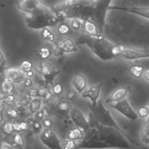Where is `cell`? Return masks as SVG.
Returning a JSON list of instances; mask_svg holds the SVG:
<instances>
[{
  "label": "cell",
  "instance_id": "obj_22",
  "mask_svg": "<svg viewBox=\"0 0 149 149\" xmlns=\"http://www.w3.org/2000/svg\"><path fill=\"white\" fill-rule=\"evenodd\" d=\"M84 136L83 132L79 128L76 127L75 129L70 130L69 134V139L75 140H80L83 138Z\"/></svg>",
  "mask_w": 149,
  "mask_h": 149
},
{
  "label": "cell",
  "instance_id": "obj_13",
  "mask_svg": "<svg viewBox=\"0 0 149 149\" xmlns=\"http://www.w3.org/2000/svg\"><path fill=\"white\" fill-rule=\"evenodd\" d=\"M120 10L122 12H126L135 14L149 19V8L136 7V6L123 7V6H109L108 8V10Z\"/></svg>",
  "mask_w": 149,
  "mask_h": 149
},
{
  "label": "cell",
  "instance_id": "obj_52",
  "mask_svg": "<svg viewBox=\"0 0 149 149\" xmlns=\"http://www.w3.org/2000/svg\"><path fill=\"white\" fill-rule=\"evenodd\" d=\"M2 114L0 113V122L2 121Z\"/></svg>",
  "mask_w": 149,
  "mask_h": 149
},
{
  "label": "cell",
  "instance_id": "obj_10",
  "mask_svg": "<svg viewBox=\"0 0 149 149\" xmlns=\"http://www.w3.org/2000/svg\"><path fill=\"white\" fill-rule=\"evenodd\" d=\"M108 105L132 121H134L137 118V114L132 108L126 98L119 101L109 103Z\"/></svg>",
  "mask_w": 149,
  "mask_h": 149
},
{
  "label": "cell",
  "instance_id": "obj_15",
  "mask_svg": "<svg viewBox=\"0 0 149 149\" xmlns=\"http://www.w3.org/2000/svg\"><path fill=\"white\" fill-rule=\"evenodd\" d=\"M77 48L76 47L73 41L69 38L66 39L64 41L58 44L54 49V53L55 55L58 56L63 53H69L76 52Z\"/></svg>",
  "mask_w": 149,
  "mask_h": 149
},
{
  "label": "cell",
  "instance_id": "obj_40",
  "mask_svg": "<svg viewBox=\"0 0 149 149\" xmlns=\"http://www.w3.org/2000/svg\"><path fill=\"white\" fill-rule=\"evenodd\" d=\"M51 98V93L49 91H48V92L47 93V94H46V95L44 96V102L48 101V100H50Z\"/></svg>",
  "mask_w": 149,
  "mask_h": 149
},
{
  "label": "cell",
  "instance_id": "obj_46",
  "mask_svg": "<svg viewBox=\"0 0 149 149\" xmlns=\"http://www.w3.org/2000/svg\"><path fill=\"white\" fill-rule=\"evenodd\" d=\"M44 125H45V126L49 127H50V126H51L52 123H51V121L50 120H49V119H45V120H44Z\"/></svg>",
  "mask_w": 149,
  "mask_h": 149
},
{
  "label": "cell",
  "instance_id": "obj_39",
  "mask_svg": "<svg viewBox=\"0 0 149 149\" xmlns=\"http://www.w3.org/2000/svg\"><path fill=\"white\" fill-rule=\"evenodd\" d=\"M6 95L5 93H0V102L4 103L6 102Z\"/></svg>",
  "mask_w": 149,
  "mask_h": 149
},
{
  "label": "cell",
  "instance_id": "obj_18",
  "mask_svg": "<svg viewBox=\"0 0 149 149\" xmlns=\"http://www.w3.org/2000/svg\"><path fill=\"white\" fill-rule=\"evenodd\" d=\"M83 31L86 35L92 37H101L104 36L100 33L97 26L91 20H86L83 21Z\"/></svg>",
  "mask_w": 149,
  "mask_h": 149
},
{
  "label": "cell",
  "instance_id": "obj_12",
  "mask_svg": "<svg viewBox=\"0 0 149 149\" xmlns=\"http://www.w3.org/2000/svg\"><path fill=\"white\" fill-rule=\"evenodd\" d=\"M5 79L9 80L13 83H20L25 77L24 72L19 68L10 67L6 68L3 73Z\"/></svg>",
  "mask_w": 149,
  "mask_h": 149
},
{
  "label": "cell",
  "instance_id": "obj_5",
  "mask_svg": "<svg viewBox=\"0 0 149 149\" xmlns=\"http://www.w3.org/2000/svg\"><path fill=\"white\" fill-rule=\"evenodd\" d=\"M81 42L86 44L95 55L102 61H107L117 58L113 53L115 44L105 39L104 36L96 37L86 35L81 38Z\"/></svg>",
  "mask_w": 149,
  "mask_h": 149
},
{
  "label": "cell",
  "instance_id": "obj_37",
  "mask_svg": "<svg viewBox=\"0 0 149 149\" xmlns=\"http://www.w3.org/2000/svg\"><path fill=\"white\" fill-rule=\"evenodd\" d=\"M76 95V93L75 92L74 90L70 89V90H69V91L67 93V97L69 99H73L74 98Z\"/></svg>",
  "mask_w": 149,
  "mask_h": 149
},
{
  "label": "cell",
  "instance_id": "obj_7",
  "mask_svg": "<svg viewBox=\"0 0 149 149\" xmlns=\"http://www.w3.org/2000/svg\"><path fill=\"white\" fill-rule=\"evenodd\" d=\"M113 54L128 60L149 58V49H139L122 45H115L113 49Z\"/></svg>",
  "mask_w": 149,
  "mask_h": 149
},
{
  "label": "cell",
  "instance_id": "obj_53",
  "mask_svg": "<svg viewBox=\"0 0 149 149\" xmlns=\"http://www.w3.org/2000/svg\"><path fill=\"white\" fill-rule=\"evenodd\" d=\"M63 149H72V148H70V147H68V146H65V147H64V148H63Z\"/></svg>",
  "mask_w": 149,
  "mask_h": 149
},
{
  "label": "cell",
  "instance_id": "obj_23",
  "mask_svg": "<svg viewBox=\"0 0 149 149\" xmlns=\"http://www.w3.org/2000/svg\"><path fill=\"white\" fill-rule=\"evenodd\" d=\"M1 88L5 93H10L14 89L13 83L9 80L5 79L2 82Z\"/></svg>",
  "mask_w": 149,
  "mask_h": 149
},
{
  "label": "cell",
  "instance_id": "obj_31",
  "mask_svg": "<svg viewBox=\"0 0 149 149\" xmlns=\"http://www.w3.org/2000/svg\"><path fill=\"white\" fill-rule=\"evenodd\" d=\"M5 69V59L2 52L0 50V73L3 74Z\"/></svg>",
  "mask_w": 149,
  "mask_h": 149
},
{
  "label": "cell",
  "instance_id": "obj_41",
  "mask_svg": "<svg viewBox=\"0 0 149 149\" xmlns=\"http://www.w3.org/2000/svg\"><path fill=\"white\" fill-rule=\"evenodd\" d=\"M12 125H13V129L15 130H18V131L21 130L20 126V123H12Z\"/></svg>",
  "mask_w": 149,
  "mask_h": 149
},
{
  "label": "cell",
  "instance_id": "obj_47",
  "mask_svg": "<svg viewBox=\"0 0 149 149\" xmlns=\"http://www.w3.org/2000/svg\"><path fill=\"white\" fill-rule=\"evenodd\" d=\"M20 126L21 130H25L27 127V125L25 122H21L20 123Z\"/></svg>",
  "mask_w": 149,
  "mask_h": 149
},
{
  "label": "cell",
  "instance_id": "obj_50",
  "mask_svg": "<svg viewBox=\"0 0 149 149\" xmlns=\"http://www.w3.org/2000/svg\"><path fill=\"white\" fill-rule=\"evenodd\" d=\"M15 105L17 107H20L22 104V102L20 101H17L16 102H15Z\"/></svg>",
  "mask_w": 149,
  "mask_h": 149
},
{
  "label": "cell",
  "instance_id": "obj_1",
  "mask_svg": "<svg viewBox=\"0 0 149 149\" xmlns=\"http://www.w3.org/2000/svg\"><path fill=\"white\" fill-rule=\"evenodd\" d=\"M90 129L76 142V149H129L127 138L118 130L88 121Z\"/></svg>",
  "mask_w": 149,
  "mask_h": 149
},
{
  "label": "cell",
  "instance_id": "obj_26",
  "mask_svg": "<svg viewBox=\"0 0 149 149\" xmlns=\"http://www.w3.org/2000/svg\"><path fill=\"white\" fill-rule=\"evenodd\" d=\"M41 38L43 40H45L47 38H48L49 41H54V34L47 28H44L42 30L41 33Z\"/></svg>",
  "mask_w": 149,
  "mask_h": 149
},
{
  "label": "cell",
  "instance_id": "obj_54",
  "mask_svg": "<svg viewBox=\"0 0 149 149\" xmlns=\"http://www.w3.org/2000/svg\"><path fill=\"white\" fill-rule=\"evenodd\" d=\"M147 110H148V115H149V104H148V105H147Z\"/></svg>",
  "mask_w": 149,
  "mask_h": 149
},
{
  "label": "cell",
  "instance_id": "obj_32",
  "mask_svg": "<svg viewBox=\"0 0 149 149\" xmlns=\"http://www.w3.org/2000/svg\"><path fill=\"white\" fill-rule=\"evenodd\" d=\"M14 141L15 143L20 146H24V141H23V139L22 138V136H21L20 134H16L15 137H14Z\"/></svg>",
  "mask_w": 149,
  "mask_h": 149
},
{
  "label": "cell",
  "instance_id": "obj_6",
  "mask_svg": "<svg viewBox=\"0 0 149 149\" xmlns=\"http://www.w3.org/2000/svg\"><path fill=\"white\" fill-rule=\"evenodd\" d=\"M111 0H94L92 6L90 20L94 22L98 31L102 34L105 17Z\"/></svg>",
  "mask_w": 149,
  "mask_h": 149
},
{
  "label": "cell",
  "instance_id": "obj_24",
  "mask_svg": "<svg viewBox=\"0 0 149 149\" xmlns=\"http://www.w3.org/2000/svg\"><path fill=\"white\" fill-rule=\"evenodd\" d=\"M41 105V101L38 98H35L30 103V110L32 113H35L39 111Z\"/></svg>",
  "mask_w": 149,
  "mask_h": 149
},
{
  "label": "cell",
  "instance_id": "obj_38",
  "mask_svg": "<svg viewBox=\"0 0 149 149\" xmlns=\"http://www.w3.org/2000/svg\"><path fill=\"white\" fill-rule=\"evenodd\" d=\"M15 100V97L12 94H9L6 96V102H12Z\"/></svg>",
  "mask_w": 149,
  "mask_h": 149
},
{
  "label": "cell",
  "instance_id": "obj_35",
  "mask_svg": "<svg viewBox=\"0 0 149 149\" xmlns=\"http://www.w3.org/2000/svg\"><path fill=\"white\" fill-rule=\"evenodd\" d=\"M138 114L141 117H147L148 115V112L146 107H141L138 111Z\"/></svg>",
  "mask_w": 149,
  "mask_h": 149
},
{
  "label": "cell",
  "instance_id": "obj_11",
  "mask_svg": "<svg viewBox=\"0 0 149 149\" xmlns=\"http://www.w3.org/2000/svg\"><path fill=\"white\" fill-rule=\"evenodd\" d=\"M70 116L76 127L82 130L84 133L89 130L90 126L88 122L79 109L77 108H71Z\"/></svg>",
  "mask_w": 149,
  "mask_h": 149
},
{
  "label": "cell",
  "instance_id": "obj_43",
  "mask_svg": "<svg viewBox=\"0 0 149 149\" xmlns=\"http://www.w3.org/2000/svg\"><path fill=\"white\" fill-rule=\"evenodd\" d=\"M33 125L34 128L36 129H37V130H38V129H39L41 128V125H40V123L38 122H37V121L34 122L33 123Z\"/></svg>",
  "mask_w": 149,
  "mask_h": 149
},
{
  "label": "cell",
  "instance_id": "obj_51",
  "mask_svg": "<svg viewBox=\"0 0 149 149\" xmlns=\"http://www.w3.org/2000/svg\"><path fill=\"white\" fill-rule=\"evenodd\" d=\"M3 108H4V106H3V103H2V102H0V113L1 112H2L3 109Z\"/></svg>",
  "mask_w": 149,
  "mask_h": 149
},
{
  "label": "cell",
  "instance_id": "obj_30",
  "mask_svg": "<svg viewBox=\"0 0 149 149\" xmlns=\"http://www.w3.org/2000/svg\"><path fill=\"white\" fill-rule=\"evenodd\" d=\"M52 90L54 94L56 95H59L63 92V87L60 83H56L55 85H53Z\"/></svg>",
  "mask_w": 149,
  "mask_h": 149
},
{
  "label": "cell",
  "instance_id": "obj_42",
  "mask_svg": "<svg viewBox=\"0 0 149 149\" xmlns=\"http://www.w3.org/2000/svg\"><path fill=\"white\" fill-rule=\"evenodd\" d=\"M41 112H42V113H43V115H44V116H48L49 115V111H48V109H47V108H45V107H44V108H42V109H41Z\"/></svg>",
  "mask_w": 149,
  "mask_h": 149
},
{
  "label": "cell",
  "instance_id": "obj_8",
  "mask_svg": "<svg viewBox=\"0 0 149 149\" xmlns=\"http://www.w3.org/2000/svg\"><path fill=\"white\" fill-rule=\"evenodd\" d=\"M40 71L44 78L45 86L52 87L55 77L61 73L59 70H57L50 63L45 60L41 59L40 61Z\"/></svg>",
  "mask_w": 149,
  "mask_h": 149
},
{
  "label": "cell",
  "instance_id": "obj_34",
  "mask_svg": "<svg viewBox=\"0 0 149 149\" xmlns=\"http://www.w3.org/2000/svg\"><path fill=\"white\" fill-rule=\"evenodd\" d=\"M3 130L5 133L7 134H10L11 133L13 132L14 129L12 125V123H6L3 127Z\"/></svg>",
  "mask_w": 149,
  "mask_h": 149
},
{
  "label": "cell",
  "instance_id": "obj_14",
  "mask_svg": "<svg viewBox=\"0 0 149 149\" xmlns=\"http://www.w3.org/2000/svg\"><path fill=\"white\" fill-rule=\"evenodd\" d=\"M42 3L41 0H19L16 2L17 8L27 13H33Z\"/></svg>",
  "mask_w": 149,
  "mask_h": 149
},
{
  "label": "cell",
  "instance_id": "obj_4",
  "mask_svg": "<svg viewBox=\"0 0 149 149\" xmlns=\"http://www.w3.org/2000/svg\"><path fill=\"white\" fill-rule=\"evenodd\" d=\"M88 106L90 111L88 121H92L103 126L113 127L120 132L130 142L134 143L136 146L141 147L120 128L111 115L109 111L104 107L101 100H98L95 105L88 104Z\"/></svg>",
  "mask_w": 149,
  "mask_h": 149
},
{
  "label": "cell",
  "instance_id": "obj_33",
  "mask_svg": "<svg viewBox=\"0 0 149 149\" xmlns=\"http://www.w3.org/2000/svg\"><path fill=\"white\" fill-rule=\"evenodd\" d=\"M80 21H81L80 20L77 19H73L71 23V26L72 28L74 30H79L81 27V24H82V23Z\"/></svg>",
  "mask_w": 149,
  "mask_h": 149
},
{
  "label": "cell",
  "instance_id": "obj_16",
  "mask_svg": "<svg viewBox=\"0 0 149 149\" xmlns=\"http://www.w3.org/2000/svg\"><path fill=\"white\" fill-rule=\"evenodd\" d=\"M131 87L130 86H125L120 87L116 90H115L111 95L105 100L106 104H109L111 102H117L122 100L125 98L127 93L130 91Z\"/></svg>",
  "mask_w": 149,
  "mask_h": 149
},
{
  "label": "cell",
  "instance_id": "obj_48",
  "mask_svg": "<svg viewBox=\"0 0 149 149\" xmlns=\"http://www.w3.org/2000/svg\"><path fill=\"white\" fill-rule=\"evenodd\" d=\"M26 76H27V77H29L33 76V72L31 71V70H30V71L27 72V73H26Z\"/></svg>",
  "mask_w": 149,
  "mask_h": 149
},
{
  "label": "cell",
  "instance_id": "obj_36",
  "mask_svg": "<svg viewBox=\"0 0 149 149\" xmlns=\"http://www.w3.org/2000/svg\"><path fill=\"white\" fill-rule=\"evenodd\" d=\"M6 112H7V113L9 115H10V116L13 117V118L16 117L17 116V114H18L17 111L16 109H13V108H9V109H8L7 110Z\"/></svg>",
  "mask_w": 149,
  "mask_h": 149
},
{
  "label": "cell",
  "instance_id": "obj_19",
  "mask_svg": "<svg viewBox=\"0 0 149 149\" xmlns=\"http://www.w3.org/2000/svg\"><path fill=\"white\" fill-rule=\"evenodd\" d=\"M72 83L74 88L80 93L83 92L86 86V79L81 74L75 72L72 80Z\"/></svg>",
  "mask_w": 149,
  "mask_h": 149
},
{
  "label": "cell",
  "instance_id": "obj_45",
  "mask_svg": "<svg viewBox=\"0 0 149 149\" xmlns=\"http://www.w3.org/2000/svg\"><path fill=\"white\" fill-rule=\"evenodd\" d=\"M24 85L26 87H30L32 85V81L30 79H26L24 81Z\"/></svg>",
  "mask_w": 149,
  "mask_h": 149
},
{
  "label": "cell",
  "instance_id": "obj_29",
  "mask_svg": "<svg viewBox=\"0 0 149 149\" xmlns=\"http://www.w3.org/2000/svg\"><path fill=\"white\" fill-rule=\"evenodd\" d=\"M57 30L61 34H66L70 31V27L67 24L63 23L58 26Z\"/></svg>",
  "mask_w": 149,
  "mask_h": 149
},
{
  "label": "cell",
  "instance_id": "obj_17",
  "mask_svg": "<svg viewBox=\"0 0 149 149\" xmlns=\"http://www.w3.org/2000/svg\"><path fill=\"white\" fill-rule=\"evenodd\" d=\"M102 87V84H98L95 86H93L87 90H86L82 92L81 95L83 98H88L91 101L93 105H95L97 103V100L100 95L101 88Z\"/></svg>",
  "mask_w": 149,
  "mask_h": 149
},
{
  "label": "cell",
  "instance_id": "obj_44",
  "mask_svg": "<svg viewBox=\"0 0 149 149\" xmlns=\"http://www.w3.org/2000/svg\"><path fill=\"white\" fill-rule=\"evenodd\" d=\"M143 76H144V77L148 81H149V69H147L146 70V71H144L143 72Z\"/></svg>",
  "mask_w": 149,
  "mask_h": 149
},
{
  "label": "cell",
  "instance_id": "obj_21",
  "mask_svg": "<svg viewBox=\"0 0 149 149\" xmlns=\"http://www.w3.org/2000/svg\"><path fill=\"white\" fill-rule=\"evenodd\" d=\"M128 71L132 76L136 78H140L143 74L144 68L140 65H132L129 67Z\"/></svg>",
  "mask_w": 149,
  "mask_h": 149
},
{
  "label": "cell",
  "instance_id": "obj_3",
  "mask_svg": "<svg viewBox=\"0 0 149 149\" xmlns=\"http://www.w3.org/2000/svg\"><path fill=\"white\" fill-rule=\"evenodd\" d=\"M60 19L53 10L42 3L33 13L24 17L26 26L33 30L43 29L54 26L58 23Z\"/></svg>",
  "mask_w": 149,
  "mask_h": 149
},
{
  "label": "cell",
  "instance_id": "obj_55",
  "mask_svg": "<svg viewBox=\"0 0 149 149\" xmlns=\"http://www.w3.org/2000/svg\"><path fill=\"white\" fill-rule=\"evenodd\" d=\"M2 149H9V148H8V147H6V146H5V147H3V148H2Z\"/></svg>",
  "mask_w": 149,
  "mask_h": 149
},
{
  "label": "cell",
  "instance_id": "obj_27",
  "mask_svg": "<svg viewBox=\"0 0 149 149\" xmlns=\"http://www.w3.org/2000/svg\"><path fill=\"white\" fill-rule=\"evenodd\" d=\"M32 66H33V65L30 61H24L22 62V63L20 64V65L19 66V68L22 70H23L24 72L27 73V72L31 70Z\"/></svg>",
  "mask_w": 149,
  "mask_h": 149
},
{
  "label": "cell",
  "instance_id": "obj_28",
  "mask_svg": "<svg viewBox=\"0 0 149 149\" xmlns=\"http://www.w3.org/2000/svg\"><path fill=\"white\" fill-rule=\"evenodd\" d=\"M70 106L69 103L66 101H61L58 106V109L61 112H67L70 109Z\"/></svg>",
  "mask_w": 149,
  "mask_h": 149
},
{
  "label": "cell",
  "instance_id": "obj_49",
  "mask_svg": "<svg viewBox=\"0 0 149 149\" xmlns=\"http://www.w3.org/2000/svg\"><path fill=\"white\" fill-rule=\"evenodd\" d=\"M37 116L40 118V119H42V117H43V113H42V112H41V111H40V112H37Z\"/></svg>",
  "mask_w": 149,
  "mask_h": 149
},
{
  "label": "cell",
  "instance_id": "obj_2",
  "mask_svg": "<svg viewBox=\"0 0 149 149\" xmlns=\"http://www.w3.org/2000/svg\"><path fill=\"white\" fill-rule=\"evenodd\" d=\"M94 0H62L53 10L60 19L90 20Z\"/></svg>",
  "mask_w": 149,
  "mask_h": 149
},
{
  "label": "cell",
  "instance_id": "obj_9",
  "mask_svg": "<svg viewBox=\"0 0 149 149\" xmlns=\"http://www.w3.org/2000/svg\"><path fill=\"white\" fill-rule=\"evenodd\" d=\"M41 141L49 149H62L56 134L50 129H45L40 134Z\"/></svg>",
  "mask_w": 149,
  "mask_h": 149
},
{
  "label": "cell",
  "instance_id": "obj_25",
  "mask_svg": "<svg viewBox=\"0 0 149 149\" xmlns=\"http://www.w3.org/2000/svg\"><path fill=\"white\" fill-rule=\"evenodd\" d=\"M51 54V52L50 49H49L46 47H42V48H41L40 50L37 51V54H36V55L39 56L40 58L42 60L47 59L48 57H49Z\"/></svg>",
  "mask_w": 149,
  "mask_h": 149
},
{
  "label": "cell",
  "instance_id": "obj_20",
  "mask_svg": "<svg viewBox=\"0 0 149 149\" xmlns=\"http://www.w3.org/2000/svg\"><path fill=\"white\" fill-rule=\"evenodd\" d=\"M140 140L143 143L149 144V115L146 117L143 125L140 134Z\"/></svg>",
  "mask_w": 149,
  "mask_h": 149
}]
</instances>
